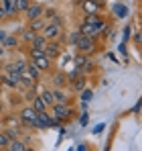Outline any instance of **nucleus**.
I'll return each instance as SVG.
<instances>
[{
	"instance_id": "nucleus-7",
	"label": "nucleus",
	"mask_w": 142,
	"mask_h": 151,
	"mask_svg": "<svg viewBox=\"0 0 142 151\" xmlns=\"http://www.w3.org/2000/svg\"><path fill=\"white\" fill-rule=\"evenodd\" d=\"M49 127H51V116L45 110L37 112V125H35V129H49Z\"/></svg>"
},
{
	"instance_id": "nucleus-19",
	"label": "nucleus",
	"mask_w": 142,
	"mask_h": 151,
	"mask_svg": "<svg viewBox=\"0 0 142 151\" xmlns=\"http://www.w3.org/2000/svg\"><path fill=\"white\" fill-rule=\"evenodd\" d=\"M26 70H28V72L33 74V78H35V80H39V76H41V70H39V68L35 65V61H33V59H31V61L26 63Z\"/></svg>"
},
{
	"instance_id": "nucleus-31",
	"label": "nucleus",
	"mask_w": 142,
	"mask_h": 151,
	"mask_svg": "<svg viewBox=\"0 0 142 151\" xmlns=\"http://www.w3.org/2000/svg\"><path fill=\"white\" fill-rule=\"evenodd\" d=\"M4 135H6V137H8V141H10V139H14V137H16V133H14V131H12V129H10V131H6V133H4Z\"/></svg>"
},
{
	"instance_id": "nucleus-29",
	"label": "nucleus",
	"mask_w": 142,
	"mask_h": 151,
	"mask_svg": "<svg viewBox=\"0 0 142 151\" xmlns=\"http://www.w3.org/2000/svg\"><path fill=\"white\" fill-rule=\"evenodd\" d=\"M104 127H106V125H104V123H102V125H95L94 129H92V133H94V135H99V133L104 131Z\"/></svg>"
},
{
	"instance_id": "nucleus-18",
	"label": "nucleus",
	"mask_w": 142,
	"mask_h": 151,
	"mask_svg": "<svg viewBox=\"0 0 142 151\" xmlns=\"http://www.w3.org/2000/svg\"><path fill=\"white\" fill-rule=\"evenodd\" d=\"M39 96H41V100L45 102L47 106H51V104L55 102V100H53V92H51V90H43V92H41Z\"/></svg>"
},
{
	"instance_id": "nucleus-34",
	"label": "nucleus",
	"mask_w": 142,
	"mask_h": 151,
	"mask_svg": "<svg viewBox=\"0 0 142 151\" xmlns=\"http://www.w3.org/2000/svg\"><path fill=\"white\" fill-rule=\"evenodd\" d=\"M45 12H47V17H51V19L55 17V10H53V8H49V10H45Z\"/></svg>"
},
{
	"instance_id": "nucleus-13",
	"label": "nucleus",
	"mask_w": 142,
	"mask_h": 151,
	"mask_svg": "<svg viewBox=\"0 0 142 151\" xmlns=\"http://www.w3.org/2000/svg\"><path fill=\"white\" fill-rule=\"evenodd\" d=\"M53 100L57 102V104H67V102H69V96L63 92V88H57V90L53 92ZM55 102H53V104H55Z\"/></svg>"
},
{
	"instance_id": "nucleus-9",
	"label": "nucleus",
	"mask_w": 142,
	"mask_h": 151,
	"mask_svg": "<svg viewBox=\"0 0 142 151\" xmlns=\"http://www.w3.org/2000/svg\"><path fill=\"white\" fill-rule=\"evenodd\" d=\"M31 59L35 61V65H37L41 72H45V70L51 68V59H49L47 55H39V57H31Z\"/></svg>"
},
{
	"instance_id": "nucleus-14",
	"label": "nucleus",
	"mask_w": 142,
	"mask_h": 151,
	"mask_svg": "<svg viewBox=\"0 0 142 151\" xmlns=\"http://www.w3.org/2000/svg\"><path fill=\"white\" fill-rule=\"evenodd\" d=\"M43 27H45V19H43V17H37V19L28 21V29H31V31H35V33H41V31H43Z\"/></svg>"
},
{
	"instance_id": "nucleus-6",
	"label": "nucleus",
	"mask_w": 142,
	"mask_h": 151,
	"mask_svg": "<svg viewBox=\"0 0 142 151\" xmlns=\"http://www.w3.org/2000/svg\"><path fill=\"white\" fill-rule=\"evenodd\" d=\"M43 51H45V55H47L49 59H55V57L61 55V47H59V43H55V41H51V43L47 41V45H45Z\"/></svg>"
},
{
	"instance_id": "nucleus-15",
	"label": "nucleus",
	"mask_w": 142,
	"mask_h": 151,
	"mask_svg": "<svg viewBox=\"0 0 142 151\" xmlns=\"http://www.w3.org/2000/svg\"><path fill=\"white\" fill-rule=\"evenodd\" d=\"M4 149H8V151H24V149H26V145H24L23 141H16V139H10V141H8V145H6Z\"/></svg>"
},
{
	"instance_id": "nucleus-8",
	"label": "nucleus",
	"mask_w": 142,
	"mask_h": 151,
	"mask_svg": "<svg viewBox=\"0 0 142 151\" xmlns=\"http://www.w3.org/2000/svg\"><path fill=\"white\" fill-rule=\"evenodd\" d=\"M0 6H2V10H4V17H14V14H16V4H14V0H2Z\"/></svg>"
},
{
	"instance_id": "nucleus-20",
	"label": "nucleus",
	"mask_w": 142,
	"mask_h": 151,
	"mask_svg": "<svg viewBox=\"0 0 142 151\" xmlns=\"http://www.w3.org/2000/svg\"><path fill=\"white\" fill-rule=\"evenodd\" d=\"M53 82H55V86H57V88H63V86L67 84V76L59 72V74H55V80H53Z\"/></svg>"
},
{
	"instance_id": "nucleus-37",
	"label": "nucleus",
	"mask_w": 142,
	"mask_h": 151,
	"mask_svg": "<svg viewBox=\"0 0 142 151\" xmlns=\"http://www.w3.org/2000/svg\"><path fill=\"white\" fill-rule=\"evenodd\" d=\"M0 112H2V102H0Z\"/></svg>"
},
{
	"instance_id": "nucleus-1",
	"label": "nucleus",
	"mask_w": 142,
	"mask_h": 151,
	"mask_svg": "<svg viewBox=\"0 0 142 151\" xmlns=\"http://www.w3.org/2000/svg\"><path fill=\"white\" fill-rule=\"evenodd\" d=\"M41 35L47 37V39H57V37L61 35V19H59V17H53L51 23H45Z\"/></svg>"
},
{
	"instance_id": "nucleus-21",
	"label": "nucleus",
	"mask_w": 142,
	"mask_h": 151,
	"mask_svg": "<svg viewBox=\"0 0 142 151\" xmlns=\"http://www.w3.org/2000/svg\"><path fill=\"white\" fill-rule=\"evenodd\" d=\"M114 10H116V17H120V19H124V17L128 14V8H126L124 4H116Z\"/></svg>"
},
{
	"instance_id": "nucleus-30",
	"label": "nucleus",
	"mask_w": 142,
	"mask_h": 151,
	"mask_svg": "<svg viewBox=\"0 0 142 151\" xmlns=\"http://www.w3.org/2000/svg\"><path fill=\"white\" fill-rule=\"evenodd\" d=\"M77 37H79V31H75V33L69 37V43H71V45H75V43H77Z\"/></svg>"
},
{
	"instance_id": "nucleus-33",
	"label": "nucleus",
	"mask_w": 142,
	"mask_h": 151,
	"mask_svg": "<svg viewBox=\"0 0 142 151\" xmlns=\"http://www.w3.org/2000/svg\"><path fill=\"white\" fill-rule=\"evenodd\" d=\"M140 41H142V39H140V33H136V35H134V43H136V45H140Z\"/></svg>"
},
{
	"instance_id": "nucleus-22",
	"label": "nucleus",
	"mask_w": 142,
	"mask_h": 151,
	"mask_svg": "<svg viewBox=\"0 0 142 151\" xmlns=\"http://www.w3.org/2000/svg\"><path fill=\"white\" fill-rule=\"evenodd\" d=\"M14 4H16V12H24L31 2H28V0H14Z\"/></svg>"
},
{
	"instance_id": "nucleus-36",
	"label": "nucleus",
	"mask_w": 142,
	"mask_h": 151,
	"mask_svg": "<svg viewBox=\"0 0 142 151\" xmlns=\"http://www.w3.org/2000/svg\"><path fill=\"white\" fill-rule=\"evenodd\" d=\"M0 19H4V10H2V6H0Z\"/></svg>"
},
{
	"instance_id": "nucleus-23",
	"label": "nucleus",
	"mask_w": 142,
	"mask_h": 151,
	"mask_svg": "<svg viewBox=\"0 0 142 151\" xmlns=\"http://www.w3.org/2000/svg\"><path fill=\"white\" fill-rule=\"evenodd\" d=\"M35 35H37L35 31H31V29H23V39L26 41V43H31V41L35 39Z\"/></svg>"
},
{
	"instance_id": "nucleus-2",
	"label": "nucleus",
	"mask_w": 142,
	"mask_h": 151,
	"mask_svg": "<svg viewBox=\"0 0 142 151\" xmlns=\"http://www.w3.org/2000/svg\"><path fill=\"white\" fill-rule=\"evenodd\" d=\"M75 47L79 49V53H85V55H87V53H94V51H95V39H94V37H87V35H81V33H79Z\"/></svg>"
},
{
	"instance_id": "nucleus-27",
	"label": "nucleus",
	"mask_w": 142,
	"mask_h": 151,
	"mask_svg": "<svg viewBox=\"0 0 142 151\" xmlns=\"http://www.w3.org/2000/svg\"><path fill=\"white\" fill-rule=\"evenodd\" d=\"M132 37V27H124V43Z\"/></svg>"
},
{
	"instance_id": "nucleus-16",
	"label": "nucleus",
	"mask_w": 142,
	"mask_h": 151,
	"mask_svg": "<svg viewBox=\"0 0 142 151\" xmlns=\"http://www.w3.org/2000/svg\"><path fill=\"white\" fill-rule=\"evenodd\" d=\"M31 106H33V108H35L37 112H43V110L47 108V104H45V102L41 100V96H35V98L31 100Z\"/></svg>"
},
{
	"instance_id": "nucleus-10",
	"label": "nucleus",
	"mask_w": 142,
	"mask_h": 151,
	"mask_svg": "<svg viewBox=\"0 0 142 151\" xmlns=\"http://www.w3.org/2000/svg\"><path fill=\"white\" fill-rule=\"evenodd\" d=\"M79 33H81V35H87V37H97V35H99V29H97V27L95 25H87V23H81V29H79Z\"/></svg>"
},
{
	"instance_id": "nucleus-26",
	"label": "nucleus",
	"mask_w": 142,
	"mask_h": 151,
	"mask_svg": "<svg viewBox=\"0 0 142 151\" xmlns=\"http://www.w3.org/2000/svg\"><path fill=\"white\" fill-rule=\"evenodd\" d=\"M92 96H94V92H92V90H85V88H83V92H81V98L87 102V100H92Z\"/></svg>"
},
{
	"instance_id": "nucleus-32",
	"label": "nucleus",
	"mask_w": 142,
	"mask_h": 151,
	"mask_svg": "<svg viewBox=\"0 0 142 151\" xmlns=\"http://www.w3.org/2000/svg\"><path fill=\"white\" fill-rule=\"evenodd\" d=\"M85 125H87V114L83 112V114H81V127H85Z\"/></svg>"
},
{
	"instance_id": "nucleus-11",
	"label": "nucleus",
	"mask_w": 142,
	"mask_h": 151,
	"mask_svg": "<svg viewBox=\"0 0 142 151\" xmlns=\"http://www.w3.org/2000/svg\"><path fill=\"white\" fill-rule=\"evenodd\" d=\"M81 8H83L85 14H95V12H99V6L95 4V0H83V2H81Z\"/></svg>"
},
{
	"instance_id": "nucleus-38",
	"label": "nucleus",
	"mask_w": 142,
	"mask_h": 151,
	"mask_svg": "<svg viewBox=\"0 0 142 151\" xmlns=\"http://www.w3.org/2000/svg\"><path fill=\"white\" fill-rule=\"evenodd\" d=\"M0 53H2V49H0Z\"/></svg>"
},
{
	"instance_id": "nucleus-35",
	"label": "nucleus",
	"mask_w": 142,
	"mask_h": 151,
	"mask_svg": "<svg viewBox=\"0 0 142 151\" xmlns=\"http://www.w3.org/2000/svg\"><path fill=\"white\" fill-rule=\"evenodd\" d=\"M4 37H6V33H4V31H0V43H2V39H4Z\"/></svg>"
},
{
	"instance_id": "nucleus-12",
	"label": "nucleus",
	"mask_w": 142,
	"mask_h": 151,
	"mask_svg": "<svg viewBox=\"0 0 142 151\" xmlns=\"http://www.w3.org/2000/svg\"><path fill=\"white\" fill-rule=\"evenodd\" d=\"M47 37H43L41 33H37L35 35V39L31 41V49H45V45H47Z\"/></svg>"
},
{
	"instance_id": "nucleus-3",
	"label": "nucleus",
	"mask_w": 142,
	"mask_h": 151,
	"mask_svg": "<svg viewBox=\"0 0 142 151\" xmlns=\"http://www.w3.org/2000/svg\"><path fill=\"white\" fill-rule=\"evenodd\" d=\"M21 119H23V123L26 127H35L37 125V110L33 106H26V108L21 110Z\"/></svg>"
},
{
	"instance_id": "nucleus-4",
	"label": "nucleus",
	"mask_w": 142,
	"mask_h": 151,
	"mask_svg": "<svg viewBox=\"0 0 142 151\" xmlns=\"http://www.w3.org/2000/svg\"><path fill=\"white\" fill-rule=\"evenodd\" d=\"M53 106V116L55 119H59V121H63V119H69L71 116V108L67 106V104H51Z\"/></svg>"
},
{
	"instance_id": "nucleus-25",
	"label": "nucleus",
	"mask_w": 142,
	"mask_h": 151,
	"mask_svg": "<svg viewBox=\"0 0 142 151\" xmlns=\"http://www.w3.org/2000/svg\"><path fill=\"white\" fill-rule=\"evenodd\" d=\"M73 88H75L77 92L83 90V88H85V80H83V78H75V80H73Z\"/></svg>"
},
{
	"instance_id": "nucleus-28",
	"label": "nucleus",
	"mask_w": 142,
	"mask_h": 151,
	"mask_svg": "<svg viewBox=\"0 0 142 151\" xmlns=\"http://www.w3.org/2000/svg\"><path fill=\"white\" fill-rule=\"evenodd\" d=\"M6 145H8V137L4 133H0V149H4Z\"/></svg>"
},
{
	"instance_id": "nucleus-5",
	"label": "nucleus",
	"mask_w": 142,
	"mask_h": 151,
	"mask_svg": "<svg viewBox=\"0 0 142 151\" xmlns=\"http://www.w3.org/2000/svg\"><path fill=\"white\" fill-rule=\"evenodd\" d=\"M43 12H45L43 4H28V8L24 10V17H26L28 21H33V19H37V17H43Z\"/></svg>"
},
{
	"instance_id": "nucleus-24",
	"label": "nucleus",
	"mask_w": 142,
	"mask_h": 151,
	"mask_svg": "<svg viewBox=\"0 0 142 151\" xmlns=\"http://www.w3.org/2000/svg\"><path fill=\"white\" fill-rule=\"evenodd\" d=\"M2 45H4V47H16L18 41H16L14 37H4V39H2Z\"/></svg>"
},
{
	"instance_id": "nucleus-17",
	"label": "nucleus",
	"mask_w": 142,
	"mask_h": 151,
	"mask_svg": "<svg viewBox=\"0 0 142 151\" xmlns=\"http://www.w3.org/2000/svg\"><path fill=\"white\" fill-rule=\"evenodd\" d=\"M73 63H75V68H77V72H81V70L85 68V63H87V57H85V53H79V55L73 59Z\"/></svg>"
}]
</instances>
